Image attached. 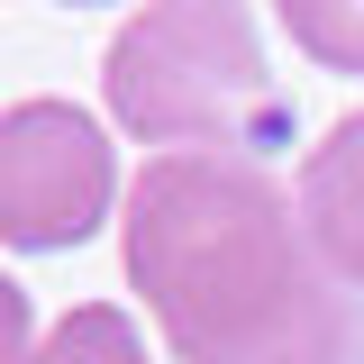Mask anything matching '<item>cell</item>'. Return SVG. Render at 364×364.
I'll return each mask as SVG.
<instances>
[{
	"label": "cell",
	"mask_w": 364,
	"mask_h": 364,
	"mask_svg": "<svg viewBox=\"0 0 364 364\" xmlns=\"http://www.w3.org/2000/svg\"><path fill=\"white\" fill-rule=\"evenodd\" d=\"M119 210V155L73 100H9L0 109V246L64 255L100 237Z\"/></svg>",
	"instance_id": "cell-3"
},
{
	"label": "cell",
	"mask_w": 364,
	"mask_h": 364,
	"mask_svg": "<svg viewBox=\"0 0 364 364\" xmlns=\"http://www.w3.org/2000/svg\"><path fill=\"white\" fill-rule=\"evenodd\" d=\"M291 210H301L310 255L337 273L346 291H364V109H346V119L301 155V173H291Z\"/></svg>",
	"instance_id": "cell-4"
},
{
	"label": "cell",
	"mask_w": 364,
	"mask_h": 364,
	"mask_svg": "<svg viewBox=\"0 0 364 364\" xmlns=\"http://www.w3.org/2000/svg\"><path fill=\"white\" fill-rule=\"evenodd\" d=\"M64 9H100V0H64Z\"/></svg>",
	"instance_id": "cell-8"
},
{
	"label": "cell",
	"mask_w": 364,
	"mask_h": 364,
	"mask_svg": "<svg viewBox=\"0 0 364 364\" xmlns=\"http://www.w3.org/2000/svg\"><path fill=\"white\" fill-rule=\"evenodd\" d=\"M291 46L328 73H364V0H273Z\"/></svg>",
	"instance_id": "cell-6"
},
{
	"label": "cell",
	"mask_w": 364,
	"mask_h": 364,
	"mask_svg": "<svg viewBox=\"0 0 364 364\" xmlns=\"http://www.w3.org/2000/svg\"><path fill=\"white\" fill-rule=\"evenodd\" d=\"M109 119L146 146H255L282 128V91L264 73L255 0H146L100 55Z\"/></svg>",
	"instance_id": "cell-2"
},
{
	"label": "cell",
	"mask_w": 364,
	"mask_h": 364,
	"mask_svg": "<svg viewBox=\"0 0 364 364\" xmlns=\"http://www.w3.org/2000/svg\"><path fill=\"white\" fill-rule=\"evenodd\" d=\"M128 282L173 364H364V301L310 255L291 191L237 146H182L128 182Z\"/></svg>",
	"instance_id": "cell-1"
},
{
	"label": "cell",
	"mask_w": 364,
	"mask_h": 364,
	"mask_svg": "<svg viewBox=\"0 0 364 364\" xmlns=\"http://www.w3.org/2000/svg\"><path fill=\"white\" fill-rule=\"evenodd\" d=\"M37 364H146V337H136V318L119 301H82V310H64L46 328Z\"/></svg>",
	"instance_id": "cell-5"
},
{
	"label": "cell",
	"mask_w": 364,
	"mask_h": 364,
	"mask_svg": "<svg viewBox=\"0 0 364 364\" xmlns=\"http://www.w3.org/2000/svg\"><path fill=\"white\" fill-rule=\"evenodd\" d=\"M0 364H37V318H28V291L0 273Z\"/></svg>",
	"instance_id": "cell-7"
}]
</instances>
